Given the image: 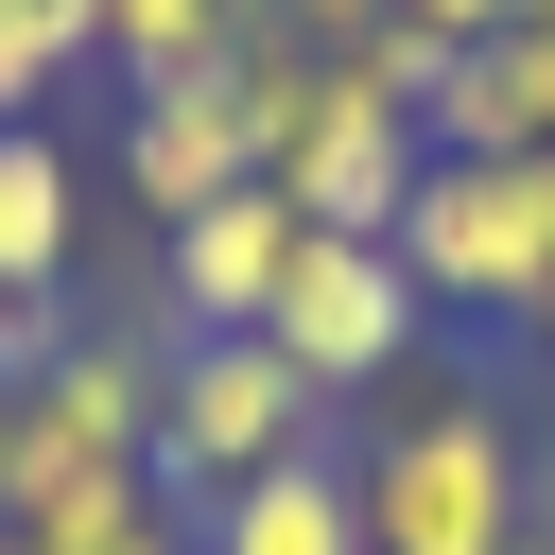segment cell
<instances>
[{
	"instance_id": "obj_20",
	"label": "cell",
	"mask_w": 555,
	"mask_h": 555,
	"mask_svg": "<svg viewBox=\"0 0 555 555\" xmlns=\"http://www.w3.org/2000/svg\"><path fill=\"white\" fill-rule=\"evenodd\" d=\"M0 434H17V382H0Z\"/></svg>"
},
{
	"instance_id": "obj_16",
	"label": "cell",
	"mask_w": 555,
	"mask_h": 555,
	"mask_svg": "<svg viewBox=\"0 0 555 555\" xmlns=\"http://www.w3.org/2000/svg\"><path fill=\"white\" fill-rule=\"evenodd\" d=\"M0 17H17V35L52 52V69H87V35H104V0H0Z\"/></svg>"
},
{
	"instance_id": "obj_5",
	"label": "cell",
	"mask_w": 555,
	"mask_h": 555,
	"mask_svg": "<svg viewBox=\"0 0 555 555\" xmlns=\"http://www.w3.org/2000/svg\"><path fill=\"white\" fill-rule=\"evenodd\" d=\"M399 278L434 312H538L555 295V173L538 156H434L399 208Z\"/></svg>"
},
{
	"instance_id": "obj_8",
	"label": "cell",
	"mask_w": 555,
	"mask_h": 555,
	"mask_svg": "<svg viewBox=\"0 0 555 555\" xmlns=\"http://www.w3.org/2000/svg\"><path fill=\"white\" fill-rule=\"evenodd\" d=\"M295 191L260 173V191H225V208H191V225H156V312L173 330H260L278 312V278H295Z\"/></svg>"
},
{
	"instance_id": "obj_19",
	"label": "cell",
	"mask_w": 555,
	"mask_h": 555,
	"mask_svg": "<svg viewBox=\"0 0 555 555\" xmlns=\"http://www.w3.org/2000/svg\"><path fill=\"white\" fill-rule=\"evenodd\" d=\"M520 35H555V0H520Z\"/></svg>"
},
{
	"instance_id": "obj_10",
	"label": "cell",
	"mask_w": 555,
	"mask_h": 555,
	"mask_svg": "<svg viewBox=\"0 0 555 555\" xmlns=\"http://www.w3.org/2000/svg\"><path fill=\"white\" fill-rule=\"evenodd\" d=\"M69 260H87V156L52 121H0V295L69 312Z\"/></svg>"
},
{
	"instance_id": "obj_1",
	"label": "cell",
	"mask_w": 555,
	"mask_h": 555,
	"mask_svg": "<svg viewBox=\"0 0 555 555\" xmlns=\"http://www.w3.org/2000/svg\"><path fill=\"white\" fill-rule=\"evenodd\" d=\"M347 486H364V555H503L538 520V451L486 382H416L347 451Z\"/></svg>"
},
{
	"instance_id": "obj_18",
	"label": "cell",
	"mask_w": 555,
	"mask_h": 555,
	"mask_svg": "<svg viewBox=\"0 0 555 555\" xmlns=\"http://www.w3.org/2000/svg\"><path fill=\"white\" fill-rule=\"evenodd\" d=\"M520 330H538V364H555V295H538V312H520Z\"/></svg>"
},
{
	"instance_id": "obj_17",
	"label": "cell",
	"mask_w": 555,
	"mask_h": 555,
	"mask_svg": "<svg viewBox=\"0 0 555 555\" xmlns=\"http://www.w3.org/2000/svg\"><path fill=\"white\" fill-rule=\"evenodd\" d=\"M503 555H555V503H538V520H520V538H503Z\"/></svg>"
},
{
	"instance_id": "obj_2",
	"label": "cell",
	"mask_w": 555,
	"mask_h": 555,
	"mask_svg": "<svg viewBox=\"0 0 555 555\" xmlns=\"http://www.w3.org/2000/svg\"><path fill=\"white\" fill-rule=\"evenodd\" d=\"M416 52L399 35H364V52H312V104L278 121V191H295V225H347V243H399V208H416V173H434V139H416Z\"/></svg>"
},
{
	"instance_id": "obj_3",
	"label": "cell",
	"mask_w": 555,
	"mask_h": 555,
	"mask_svg": "<svg viewBox=\"0 0 555 555\" xmlns=\"http://www.w3.org/2000/svg\"><path fill=\"white\" fill-rule=\"evenodd\" d=\"M104 486H156V347L69 312V347L17 382V434H0V520L104 503Z\"/></svg>"
},
{
	"instance_id": "obj_6",
	"label": "cell",
	"mask_w": 555,
	"mask_h": 555,
	"mask_svg": "<svg viewBox=\"0 0 555 555\" xmlns=\"http://www.w3.org/2000/svg\"><path fill=\"white\" fill-rule=\"evenodd\" d=\"M416 330H434V295L399 278V243H347V225H312L295 243V278H278V312H260V347L347 416V399H382L399 364H416Z\"/></svg>"
},
{
	"instance_id": "obj_14",
	"label": "cell",
	"mask_w": 555,
	"mask_h": 555,
	"mask_svg": "<svg viewBox=\"0 0 555 555\" xmlns=\"http://www.w3.org/2000/svg\"><path fill=\"white\" fill-rule=\"evenodd\" d=\"M503 17H520V0H382V35H399L416 69H451V52H468V35H503Z\"/></svg>"
},
{
	"instance_id": "obj_11",
	"label": "cell",
	"mask_w": 555,
	"mask_h": 555,
	"mask_svg": "<svg viewBox=\"0 0 555 555\" xmlns=\"http://www.w3.org/2000/svg\"><path fill=\"white\" fill-rule=\"evenodd\" d=\"M191 555H364V486H347V451H295V468H260V486L191 503Z\"/></svg>"
},
{
	"instance_id": "obj_4",
	"label": "cell",
	"mask_w": 555,
	"mask_h": 555,
	"mask_svg": "<svg viewBox=\"0 0 555 555\" xmlns=\"http://www.w3.org/2000/svg\"><path fill=\"white\" fill-rule=\"evenodd\" d=\"M295 451H330V399L260 330H173L156 347V486L173 503H225V486H260Z\"/></svg>"
},
{
	"instance_id": "obj_12",
	"label": "cell",
	"mask_w": 555,
	"mask_h": 555,
	"mask_svg": "<svg viewBox=\"0 0 555 555\" xmlns=\"http://www.w3.org/2000/svg\"><path fill=\"white\" fill-rule=\"evenodd\" d=\"M260 35H278V0H104L87 52H104L121 87H173V69H243Z\"/></svg>"
},
{
	"instance_id": "obj_7",
	"label": "cell",
	"mask_w": 555,
	"mask_h": 555,
	"mask_svg": "<svg viewBox=\"0 0 555 555\" xmlns=\"http://www.w3.org/2000/svg\"><path fill=\"white\" fill-rule=\"evenodd\" d=\"M121 191L156 208V225H191V208H225V191H260V104H243V69H173V87H121Z\"/></svg>"
},
{
	"instance_id": "obj_13",
	"label": "cell",
	"mask_w": 555,
	"mask_h": 555,
	"mask_svg": "<svg viewBox=\"0 0 555 555\" xmlns=\"http://www.w3.org/2000/svg\"><path fill=\"white\" fill-rule=\"evenodd\" d=\"M35 555H191V503L173 486H104V503H52V520H17Z\"/></svg>"
},
{
	"instance_id": "obj_15",
	"label": "cell",
	"mask_w": 555,
	"mask_h": 555,
	"mask_svg": "<svg viewBox=\"0 0 555 555\" xmlns=\"http://www.w3.org/2000/svg\"><path fill=\"white\" fill-rule=\"evenodd\" d=\"M52 87H69V69H52V52H35V35L0 17V121H52Z\"/></svg>"
},
{
	"instance_id": "obj_9",
	"label": "cell",
	"mask_w": 555,
	"mask_h": 555,
	"mask_svg": "<svg viewBox=\"0 0 555 555\" xmlns=\"http://www.w3.org/2000/svg\"><path fill=\"white\" fill-rule=\"evenodd\" d=\"M416 139L434 156H555V35H468L434 87H416Z\"/></svg>"
}]
</instances>
